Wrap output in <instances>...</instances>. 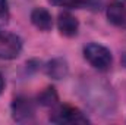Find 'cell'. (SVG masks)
Returning a JSON list of instances; mask_svg holds the SVG:
<instances>
[{
	"label": "cell",
	"instance_id": "52a82bcc",
	"mask_svg": "<svg viewBox=\"0 0 126 125\" xmlns=\"http://www.w3.org/2000/svg\"><path fill=\"white\" fill-rule=\"evenodd\" d=\"M107 18L114 25L126 24V6L120 0H113L107 7Z\"/></svg>",
	"mask_w": 126,
	"mask_h": 125
},
{
	"label": "cell",
	"instance_id": "ba28073f",
	"mask_svg": "<svg viewBox=\"0 0 126 125\" xmlns=\"http://www.w3.org/2000/svg\"><path fill=\"white\" fill-rule=\"evenodd\" d=\"M31 21H32V24L38 30H41V31H50L51 27H53V18H51V15L48 13V10L43 9V7H37V9L32 10Z\"/></svg>",
	"mask_w": 126,
	"mask_h": 125
},
{
	"label": "cell",
	"instance_id": "7c38bea8",
	"mask_svg": "<svg viewBox=\"0 0 126 125\" xmlns=\"http://www.w3.org/2000/svg\"><path fill=\"white\" fill-rule=\"evenodd\" d=\"M3 88H4V80H3V77H1V74H0V93L3 91Z\"/></svg>",
	"mask_w": 126,
	"mask_h": 125
},
{
	"label": "cell",
	"instance_id": "5b68a950",
	"mask_svg": "<svg viewBox=\"0 0 126 125\" xmlns=\"http://www.w3.org/2000/svg\"><path fill=\"white\" fill-rule=\"evenodd\" d=\"M12 113L16 122H30L34 118V103L27 97H16L12 103Z\"/></svg>",
	"mask_w": 126,
	"mask_h": 125
},
{
	"label": "cell",
	"instance_id": "8992f818",
	"mask_svg": "<svg viewBox=\"0 0 126 125\" xmlns=\"http://www.w3.org/2000/svg\"><path fill=\"white\" fill-rule=\"evenodd\" d=\"M57 27H59V31L62 32L63 35L66 37H73L76 35L78 28H79V24L76 21V18L73 15H70L69 12H63L59 15V19H57Z\"/></svg>",
	"mask_w": 126,
	"mask_h": 125
},
{
	"label": "cell",
	"instance_id": "4fadbf2b",
	"mask_svg": "<svg viewBox=\"0 0 126 125\" xmlns=\"http://www.w3.org/2000/svg\"><path fill=\"white\" fill-rule=\"evenodd\" d=\"M122 63L126 66V53H123V56H122Z\"/></svg>",
	"mask_w": 126,
	"mask_h": 125
},
{
	"label": "cell",
	"instance_id": "277c9868",
	"mask_svg": "<svg viewBox=\"0 0 126 125\" xmlns=\"http://www.w3.org/2000/svg\"><path fill=\"white\" fill-rule=\"evenodd\" d=\"M22 41L16 34L0 31V59H15L19 56Z\"/></svg>",
	"mask_w": 126,
	"mask_h": 125
},
{
	"label": "cell",
	"instance_id": "3957f363",
	"mask_svg": "<svg viewBox=\"0 0 126 125\" xmlns=\"http://www.w3.org/2000/svg\"><path fill=\"white\" fill-rule=\"evenodd\" d=\"M50 121L54 124H88L90 119L76 107L72 106H62L57 110H54V113L50 115Z\"/></svg>",
	"mask_w": 126,
	"mask_h": 125
},
{
	"label": "cell",
	"instance_id": "30bf717a",
	"mask_svg": "<svg viewBox=\"0 0 126 125\" xmlns=\"http://www.w3.org/2000/svg\"><path fill=\"white\" fill-rule=\"evenodd\" d=\"M38 102L43 106H51L57 102V94L54 91V88H46L43 93L38 96Z\"/></svg>",
	"mask_w": 126,
	"mask_h": 125
},
{
	"label": "cell",
	"instance_id": "7a4b0ae2",
	"mask_svg": "<svg viewBox=\"0 0 126 125\" xmlns=\"http://www.w3.org/2000/svg\"><path fill=\"white\" fill-rule=\"evenodd\" d=\"M84 56L98 71H107L113 62L110 50L97 43H90L84 47Z\"/></svg>",
	"mask_w": 126,
	"mask_h": 125
},
{
	"label": "cell",
	"instance_id": "8fae6325",
	"mask_svg": "<svg viewBox=\"0 0 126 125\" xmlns=\"http://www.w3.org/2000/svg\"><path fill=\"white\" fill-rule=\"evenodd\" d=\"M51 4L63 7H82L88 3V0H48Z\"/></svg>",
	"mask_w": 126,
	"mask_h": 125
},
{
	"label": "cell",
	"instance_id": "9c48e42d",
	"mask_svg": "<svg viewBox=\"0 0 126 125\" xmlns=\"http://www.w3.org/2000/svg\"><path fill=\"white\" fill-rule=\"evenodd\" d=\"M47 74L54 80H62L67 75V63L63 59H53L47 65Z\"/></svg>",
	"mask_w": 126,
	"mask_h": 125
},
{
	"label": "cell",
	"instance_id": "6da1fadb",
	"mask_svg": "<svg viewBox=\"0 0 126 125\" xmlns=\"http://www.w3.org/2000/svg\"><path fill=\"white\" fill-rule=\"evenodd\" d=\"M85 91H87V102L93 109L98 112H109V110L111 112L114 104V97L109 85L98 83V84L88 85Z\"/></svg>",
	"mask_w": 126,
	"mask_h": 125
}]
</instances>
